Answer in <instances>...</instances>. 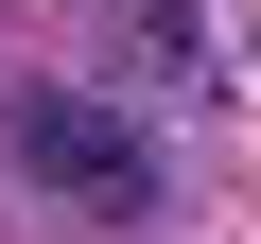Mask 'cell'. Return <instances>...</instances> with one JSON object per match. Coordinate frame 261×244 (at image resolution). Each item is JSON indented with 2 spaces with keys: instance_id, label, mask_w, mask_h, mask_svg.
I'll return each instance as SVG.
<instances>
[{
  "instance_id": "obj_1",
  "label": "cell",
  "mask_w": 261,
  "mask_h": 244,
  "mask_svg": "<svg viewBox=\"0 0 261 244\" xmlns=\"http://www.w3.org/2000/svg\"><path fill=\"white\" fill-rule=\"evenodd\" d=\"M0 140H18V175L70 192V209H140V192H157V140H140L105 87H18V122H0Z\"/></svg>"
}]
</instances>
